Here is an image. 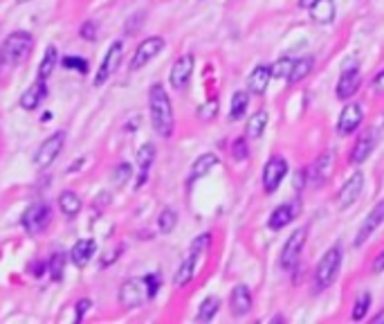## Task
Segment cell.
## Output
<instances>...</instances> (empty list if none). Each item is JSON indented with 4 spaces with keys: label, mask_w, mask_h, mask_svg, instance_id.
I'll use <instances>...</instances> for the list:
<instances>
[{
    "label": "cell",
    "mask_w": 384,
    "mask_h": 324,
    "mask_svg": "<svg viewBox=\"0 0 384 324\" xmlns=\"http://www.w3.org/2000/svg\"><path fill=\"white\" fill-rule=\"evenodd\" d=\"M65 262H68V257H65V253H54L50 264H47V270H50L52 279L59 281L63 277V268H65Z\"/></svg>",
    "instance_id": "cell-36"
},
{
    "label": "cell",
    "mask_w": 384,
    "mask_h": 324,
    "mask_svg": "<svg viewBox=\"0 0 384 324\" xmlns=\"http://www.w3.org/2000/svg\"><path fill=\"white\" fill-rule=\"evenodd\" d=\"M59 209H61V214L63 216H68V218H75L79 212H81V198L77 196L75 192H61L59 194Z\"/></svg>",
    "instance_id": "cell-28"
},
{
    "label": "cell",
    "mask_w": 384,
    "mask_h": 324,
    "mask_svg": "<svg viewBox=\"0 0 384 324\" xmlns=\"http://www.w3.org/2000/svg\"><path fill=\"white\" fill-rule=\"evenodd\" d=\"M54 68H56V47L50 45L43 54V61H40V66H38V79L47 81V77L52 75Z\"/></svg>",
    "instance_id": "cell-33"
},
{
    "label": "cell",
    "mask_w": 384,
    "mask_h": 324,
    "mask_svg": "<svg viewBox=\"0 0 384 324\" xmlns=\"http://www.w3.org/2000/svg\"><path fill=\"white\" fill-rule=\"evenodd\" d=\"M299 207H301L299 200H297V202H283V205H279L272 214H269V218H267V228L274 230V232L283 230L285 225H290L292 221H295V216L299 214Z\"/></svg>",
    "instance_id": "cell-18"
},
{
    "label": "cell",
    "mask_w": 384,
    "mask_h": 324,
    "mask_svg": "<svg viewBox=\"0 0 384 324\" xmlns=\"http://www.w3.org/2000/svg\"><path fill=\"white\" fill-rule=\"evenodd\" d=\"M218 104H216V100H211L209 104H207V106H200V111H198V115L202 117V119H211V117H214L216 115V113H218Z\"/></svg>",
    "instance_id": "cell-42"
},
{
    "label": "cell",
    "mask_w": 384,
    "mask_h": 324,
    "mask_svg": "<svg viewBox=\"0 0 384 324\" xmlns=\"http://www.w3.org/2000/svg\"><path fill=\"white\" fill-rule=\"evenodd\" d=\"M216 165H218V156H216V153H202V156L195 158V162L191 165L189 178H187V181H189V185L195 183V181H200V178H205Z\"/></svg>",
    "instance_id": "cell-24"
},
{
    "label": "cell",
    "mask_w": 384,
    "mask_h": 324,
    "mask_svg": "<svg viewBox=\"0 0 384 324\" xmlns=\"http://www.w3.org/2000/svg\"><path fill=\"white\" fill-rule=\"evenodd\" d=\"M149 113H151V124L153 131L160 137L173 135L176 117H173V104L169 100V93L162 84H153L149 91Z\"/></svg>",
    "instance_id": "cell-1"
},
{
    "label": "cell",
    "mask_w": 384,
    "mask_h": 324,
    "mask_svg": "<svg viewBox=\"0 0 384 324\" xmlns=\"http://www.w3.org/2000/svg\"><path fill=\"white\" fill-rule=\"evenodd\" d=\"M119 255H121V248L112 250V255H110V257H104V259H101V268H106V266H110V264L115 262V259H117Z\"/></svg>",
    "instance_id": "cell-46"
},
{
    "label": "cell",
    "mask_w": 384,
    "mask_h": 324,
    "mask_svg": "<svg viewBox=\"0 0 384 324\" xmlns=\"http://www.w3.org/2000/svg\"><path fill=\"white\" fill-rule=\"evenodd\" d=\"M97 253V241L95 239H79L70 250V262L77 266V268H84L90 264V259Z\"/></svg>",
    "instance_id": "cell-20"
},
{
    "label": "cell",
    "mask_w": 384,
    "mask_h": 324,
    "mask_svg": "<svg viewBox=\"0 0 384 324\" xmlns=\"http://www.w3.org/2000/svg\"><path fill=\"white\" fill-rule=\"evenodd\" d=\"M232 156H234V160H241V162H245V160L250 158L248 140H245V137H239V140H234V144H232Z\"/></svg>",
    "instance_id": "cell-39"
},
{
    "label": "cell",
    "mask_w": 384,
    "mask_h": 324,
    "mask_svg": "<svg viewBox=\"0 0 384 324\" xmlns=\"http://www.w3.org/2000/svg\"><path fill=\"white\" fill-rule=\"evenodd\" d=\"M371 88H373V93L384 95V68L378 72V75L373 77V81H371Z\"/></svg>",
    "instance_id": "cell-43"
},
{
    "label": "cell",
    "mask_w": 384,
    "mask_h": 324,
    "mask_svg": "<svg viewBox=\"0 0 384 324\" xmlns=\"http://www.w3.org/2000/svg\"><path fill=\"white\" fill-rule=\"evenodd\" d=\"M63 144H65V133L63 131H56L50 137H45V140L38 144L34 158H32L34 167L36 169H47V167H50L52 162L59 158V153L63 151Z\"/></svg>",
    "instance_id": "cell-7"
},
{
    "label": "cell",
    "mask_w": 384,
    "mask_h": 324,
    "mask_svg": "<svg viewBox=\"0 0 384 324\" xmlns=\"http://www.w3.org/2000/svg\"><path fill=\"white\" fill-rule=\"evenodd\" d=\"M178 225V212L173 207H165L158 216V228L162 234H171Z\"/></svg>",
    "instance_id": "cell-32"
},
{
    "label": "cell",
    "mask_w": 384,
    "mask_h": 324,
    "mask_svg": "<svg viewBox=\"0 0 384 324\" xmlns=\"http://www.w3.org/2000/svg\"><path fill=\"white\" fill-rule=\"evenodd\" d=\"M193 66H195L193 54H182L173 63V68H171V72H169V84L173 91H184V88L189 86L191 75H193Z\"/></svg>",
    "instance_id": "cell-12"
},
{
    "label": "cell",
    "mask_w": 384,
    "mask_h": 324,
    "mask_svg": "<svg viewBox=\"0 0 384 324\" xmlns=\"http://www.w3.org/2000/svg\"><path fill=\"white\" fill-rule=\"evenodd\" d=\"M220 311V299L218 297H205L198 309V315H195V320L198 322H211L216 318V313Z\"/></svg>",
    "instance_id": "cell-31"
},
{
    "label": "cell",
    "mask_w": 384,
    "mask_h": 324,
    "mask_svg": "<svg viewBox=\"0 0 384 324\" xmlns=\"http://www.w3.org/2000/svg\"><path fill=\"white\" fill-rule=\"evenodd\" d=\"M153 160H155V147L151 142L142 144V149L137 151V169H140V176H137V187H142L149 181V172L153 167Z\"/></svg>",
    "instance_id": "cell-23"
},
{
    "label": "cell",
    "mask_w": 384,
    "mask_h": 324,
    "mask_svg": "<svg viewBox=\"0 0 384 324\" xmlns=\"http://www.w3.org/2000/svg\"><path fill=\"white\" fill-rule=\"evenodd\" d=\"M121 56H124V43H121V40H112L110 47H108V52H106V59L101 61V66H99V70H97V75H95V86L97 88L104 86L106 81L115 75L117 68H119V63H121Z\"/></svg>",
    "instance_id": "cell-10"
},
{
    "label": "cell",
    "mask_w": 384,
    "mask_h": 324,
    "mask_svg": "<svg viewBox=\"0 0 384 324\" xmlns=\"http://www.w3.org/2000/svg\"><path fill=\"white\" fill-rule=\"evenodd\" d=\"M32 47H34V36L29 32H12L3 40V47H0V61L7 63V66H19V63H23L29 56Z\"/></svg>",
    "instance_id": "cell-4"
},
{
    "label": "cell",
    "mask_w": 384,
    "mask_h": 324,
    "mask_svg": "<svg viewBox=\"0 0 384 324\" xmlns=\"http://www.w3.org/2000/svg\"><path fill=\"white\" fill-rule=\"evenodd\" d=\"M292 66H295V59H290V56H283L274 63V66H269V72H272V79H288Z\"/></svg>",
    "instance_id": "cell-35"
},
{
    "label": "cell",
    "mask_w": 384,
    "mask_h": 324,
    "mask_svg": "<svg viewBox=\"0 0 384 324\" xmlns=\"http://www.w3.org/2000/svg\"><path fill=\"white\" fill-rule=\"evenodd\" d=\"M384 223V198L375 205L369 214H366V218L362 221V225H359V230H357V237H355V246H364L366 239L371 237V234L380 228V225Z\"/></svg>",
    "instance_id": "cell-16"
},
{
    "label": "cell",
    "mask_w": 384,
    "mask_h": 324,
    "mask_svg": "<svg viewBox=\"0 0 384 324\" xmlns=\"http://www.w3.org/2000/svg\"><path fill=\"white\" fill-rule=\"evenodd\" d=\"M61 63H63V68H68L72 72H79V75H86L88 72V61H84L81 56H65Z\"/></svg>",
    "instance_id": "cell-38"
},
{
    "label": "cell",
    "mask_w": 384,
    "mask_h": 324,
    "mask_svg": "<svg viewBox=\"0 0 384 324\" xmlns=\"http://www.w3.org/2000/svg\"><path fill=\"white\" fill-rule=\"evenodd\" d=\"M359 86H362V72H359L357 66H348L341 70V75L337 79V86H335V91H337V100L341 102H348L350 97H355Z\"/></svg>",
    "instance_id": "cell-13"
},
{
    "label": "cell",
    "mask_w": 384,
    "mask_h": 324,
    "mask_svg": "<svg viewBox=\"0 0 384 324\" xmlns=\"http://www.w3.org/2000/svg\"><path fill=\"white\" fill-rule=\"evenodd\" d=\"M341 248L339 246H333L324 253V257L317 262V268L313 275V286H315V293H324L326 288H331L335 279H337L339 268H341Z\"/></svg>",
    "instance_id": "cell-3"
},
{
    "label": "cell",
    "mask_w": 384,
    "mask_h": 324,
    "mask_svg": "<svg viewBox=\"0 0 384 324\" xmlns=\"http://www.w3.org/2000/svg\"><path fill=\"white\" fill-rule=\"evenodd\" d=\"M52 221V207L47 202H34L29 205L25 212H23V228L29 234H38L43 232Z\"/></svg>",
    "instance_id": "cell-9"
},
{
    "label": "cell",
    "mask_w": 384,
    "mask_h": 324,
    "mask_svg": "<svg viewBox=\"0 0 384 324\" xmlns=\"http://www.w3.org/2000/svg\"><path fill=\"white\" fill-rule=\"evenodd\" d=\"M90 306H93V302H90V299H79V302H77V318H75V322L84 320V315H86V311H90Z\"/></svg>",
    "instance_id": "cell-44"
},
{
    "label": "cell",
    "mask_w": 384,
    "mask_h": 324,
    "mask_svg": "<svg viewBox=\"0 0 384 324\" xmlns=\"http://www.w3.org/2000/svg\"><path fill=\"white\" fill-rule=\"evenodd\" d=\"M364 121V111L359 104H346L344 108L339 113V119H337V133L341 137H346L350 133H355L359 126H362Z\"/></svg>",
    "instance_id": "cell-14"
},
{
    "label": "cell",
    "mask_w": 384,
    "mask_h": 324,
    "mask_svg": "<svg viewBox=\"0 0 384 324\" xmlns=\"http://www.w3.org/2000/svg\"><path fill=\"white\" fill-rule=\"evenodd\" d=\"M269 79H272V72L267 66H256L250 72L248 77V93L250 95H263L269 86Z\"/></svg>",
    "instance_id": "cell-25"
},
{
    "label": "cell",
    "mask_w": 384,
    "mask_h": 324,
    "mask_svg": "<svg viewBox=\"0 0 384 324\" xmlns=\"http://www.w3.org/2000/svg\"><path fill=\"white\" fill-rule=\"evenodd\" d=\"M146 284H149V293H151V299L158 295V290L162 286V275L160 273H151L146 275Z\"/></svg>",
    "instance_id": "cell-40"
},
{
    "label": "cell",
    "mask_w": 384,
    "mask_h": 324,
    "mask_svg": "<svg viewBox=\"0 0 384 324\" xmlns=\"http://www.w3.org/2000/svg\"><path fill=\"white\" fill-rule=\"evenodd\" d=\"M333 162H335V153L333 151H324L320 158L313 162L308 174V183L315 185V187H322V185L328 181V176L333 172Z\"/></svg>",
    "instance_id": "cell-17"
},
{
    "label": "cell",
    "mask_w": 384,
    "mask_h": 324,
    "mask_svg": "<svg viewBox=\"0 0 384 324\" xmlns=\"http://www.w3.org/2000/svg\"><path fill=\"white\" fill-rule=\"evenodd\" d=\"M130 174H133V167L128 165V162H119L115 167V172H112V183L121 187V185H126L130 181Z\"/></svg>",
    "instance_id": "cell-37"
},
{
    "label": "cell",
    "mask_w": 384,
    "mask_h": 324,
    "mask_svg": "<svg viewBox=\"0 0 384 324\" xmlns=\"http://www.w3.org/2000/svg\"><path fill=\"white\" fill-rule=\"evenodd\" d=\"M371 322H373V324H382V322H384V311H380L378 315H373Z\"/></svg>",
    "instance_id": "cell-49"
},
{
    "label": "cell",
    "mask_w": 384,
    "mask_h": 324,
    "mask_svg": "<svg viewBox=\"0 0 384 324\" xmlns=\"http://www.w3.org/2000/svg\"><path fill=\"white\" fill-rule=\"evenodd\" d=\"M16 3H19V5H25V3H29V0H16Z\"/></svg>",
    "instance_id": "cell-50"
},
{
    "label": "cell",
    "mask_w": 384,
    "mask_h": 324,
    "mask_svg": "<svg viewBox=\"0 0 384 324\" xmlns=\"http://www.w3.org/2000/svg\"><path fill=\"white\" fill-rule=\"evenodd\" d=\"M371 302H373L371 293H359L357 299H355V304H353V313H350V318H353L355 322L364 320L366 313H369V309H371Z\"/></svg>",
    "instance_id": "cell-34"
},
{
    "label": "cell",
    "mask_w": 384,
    "mask_h": 324,
    "mask_svg": "<svg viewBox=\"0 0 384 324\" xmlns=\"http://www.w3.org/2000/svg\"><path fill=\"white\" fill-rule=\"evenodd\" d=\"M47 95V84L43 79H36V84H32L25 93L21 95V108L25 111H34L40 106V102L45 100Z\"/></svg>",
    "instance_id": "cell-22"
},
{
    "label": "cell",
    "mask_w": 384,
    "mask_h": 324,
    "mask_svg": "<svg viewBox=\"0 0 384 324\" xmlns=\"http://www.w3.org/2000/svg\"><path fill=\"white\" fill-rule=\"evenodd\" d=\"M288 176V162L281 156H272L263 167V189L265 194H274L281 187L283 178Z\"/></svg>",
    "instance_id": "cell-11"
},
{
    "label": "cell",
    "mask_w": 384,
    "mask_h": 324,
    "mask_svg": "<svg viewBox=\"0 0 384 324\" xmlns=\"http://www.w3.org/2000/svg\"><path fill=\"white\" fill-rule=\"evenodd\" d=\"M209 243H211V234H209V232L200 234V237H195V239L191 241L189 253H187L184 262L180 264V268H178V273H176V279H173L178 288L187 286V284H189V281L195 277V273H198V266H200L202 257H205V253H207Z\"/></svg>",
    "instance_id": "cell-2"
},
{
    "label": "cell",
    "mask_w": 384,
    "mask_h": 324,
    "mask_svg": "<svg viewBox=\"0 0 384 324\" xmlns=\"http://www.w3.org/2000/svg\"><path fill=\"white\" fill-rule=\"evenodd\" d=\"M265 126H267V111H256L254 115L248 119L245 135H248L250 140H259V137L265 133Z\"/></svg>",
    "instance_id": "cell-29"
},
{
    "label": "cell",
    "mask_w": 384,
    "mask_h": 324,
    "mask_svg": "<svg viewBox=\"0 0 384 324\" xmlns=\"http://www.w3.org/2000/svg\"><path fill=\"white\" fill-rule=\"evenodd\" d=\"M371 270L375 273V275H380V273H384V250L382 253L375 257V262H373V266H371Z\"/></svg>",
    "instance_id": "cell-45"
},
{
    "label": "cell",
    "mask_w": 384,
    "mask_h": 324,
    "mask_svg": "<svg viewBox=\"0 0 384 324\" xmlns=\"http://www.w3.org/2000/svg\"><path fill=\"white\" fill-rule=\"evenodd\" d=\"M310 21L317 23V25H328L335 21V3L333 0H317V3L310 7Z\"/></svg>",
    "instance_id": "cell-26"
},
{
    "label": "cell",
    "mask_w": 384,
    "mask_h": 324,
    "mask_svg": "<svg viewBox=\"0 0 384 324\" xmlns=\"http://www.w3.org/2000/svg\"><path fill=\"white\" fill-rule=\"evenodd\" d=\"M230 311L234 318H245L252 311V293L245 284H239V286L232 288L230 293Z\"/></svg>",
    "instance_id": "cell-19"
},
{
    "label": "cell",
    "mask_w": 384,
    "mask_h": 324,
    "mask_svg": "<svg viewBox=\"0 0 384 324\" xmlns=\"http://www.w3.org/2000/svg\"><path fill=\"white\" fill-rule=\"evenodd\" d=\"M306 239H308V228H297L295 232L290 234L288 241L283 243L281 248V255H279V266L281 270L285 273H292L299 266V257H301V250L306 246Z\"/></svg>",
    "instance_id": "cell-6"
},
{
    "label": "cell",
    "mask_w": 384,
    "mask_h": 324,
    "mask_svg": "<svg viewBox=\"0 0 384 324\" xmlns=\"http://www.w3.org/2000/svg\"><path fill=\"white\" fill-rule=\"evenodd\" d=\"M362 189H364V174L362 172H355L344 185H341V189L337 194V205H339V209H348L350 205H355V200L359 198Z\"/></svg>",
    "instance_id": "cell-15"
},
{
    "label": "cell",
    "mask_w": 384,
    "mask_h": 324,
    "mask_svg": "<svg viewBox=\"0 0 384 324\" xmlns=\"http://www.w3.org/2000/svg\"><path fill=\"white\" fill-rule=\"evenodd\" d=\"M81 38H84V40H95L97 38V25L93 21H88V23L81 25Z\"/></svg>",
    "instance_id": "cell-41"
},
{
    "label": "cell",
    "mask_w": 384,
    "mask_h": 324,
    "mask_svg": "<svg viewBox=\"0 0 384 324\" xmlns=\"http://www.w3.org/2000/svg\"><path fill=\"white\" fill-rule=\"evenodd\" d=\"M315 68V59L313 56H301V59H295V66H292V72H290V77H288V84H301L310 72H313Z\"/></svg>",
    "instance_id": "cell-27"
},
{
    "label": "cell",
    "mask_w": 384,
    "mask_h": 324,
    "mask_svg": "<svg viewBox=\"0 0 384 324\" xmlns=\"http://www.w3.org/2000/svg\"><path fill=\"white\" fill-rule=\"evenodd\" d=\"M119 304L124 309H140L144 302H149L151 293H149V284H146V277H130L119 286L117 293Z\"/></svg>",
    "instance_id": "cell-5"
},
{
    "label": "cell",
    "mask_w": 384,
    "mask_h": 324,
    "mask_svg": "<svg viewBox=\"0 0 384 324\" xmlns=\"http://www.w3.org/2000/svg\"><path fill=\"white\" fill-rule=\"evenodd\" d=\"M165 45H167V40L162 38V36L144 38L142 43L135 47V54H133V59H130V66H128L130 72H137V70H142L144 66H149L155 56L165 50Z\"/></svg>",
    "instance_id": "cell-8"
},
{
    "label": "cell",
    "mask_w": 384,
    "mask_h": 324,
    "mask_svg": "<svg viewBox=\"0 0 384 324\" xmlns=\"http://www.w3.org/2000/svg\"><path fill=\"white\" fill-rule=\"evenodd\" d=\"M373 149H375V133L373 131L362 133L353 144V151H350V165H362V162H366Z\"/></svg>",
    "instance_id": "cell-21"
},
{
    "label": "cell",
    "mask_w": 384,
    "mask_h": 324,
    "mask_svg": "<svg viewBox=\"0 0 384 324\" xmlns=\"http://www.w3.org/2000/svg\"><path fill=\"white\" fill-rule=\"evenodd\" d=\"M304 185H306V172H299V174H297V183H295L297 192L304 189Z\"/></svg>",
    "instance_id": "cell-47"
},
{
    "label": "cell",
    "mask_w": 384,
    "mask_h": 324,
    "mask_svg": "<svg viewBox=\"0 0 384 324\" xmlns=\"http://www.w3.org/2000/svg\"><path fill=\"white\" fill-rule=\"evenodd\" d=\"M315 3H317V0H299V7H301V10H310Z\"/></svg>",
    "instance_id": "cell-48"
},
{
    "label": "cell",
    "mask_w": 384,
    "mask_h": 324,
    "mask_svg": "<svg viewBox=\"0 0 384 324\" xmlns=\"http://www.w3.org/2000/svg\"><path fill=\"white\" fill-rule=\"evenodd\" d=\"M250 93L248 91H236L232 95V106H230V119H241L248 113Z\"/></svg>",
    "instance_id": "cell-30"
}]
</instances>
